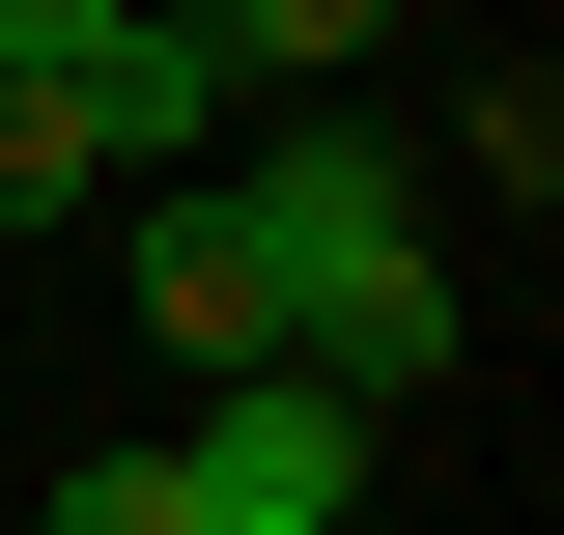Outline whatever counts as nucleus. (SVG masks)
I'll return each mask as SVG.
<instances>
[{
    "instance_id": "obj_1",
    "label": "nucleus",
    "mask_w": 564,
    "mask_h": 535,
    "mask_svg": "<svg viewBox=\"0 0 564 535\" xmlns=\"http://www.w3.org/2000/svg\"><path fill=\"white\" fill-rule=\"evenodd\" d=\"M226 254H254V310H282V367L339 423H395L423 367H452V282H423V170L367 113H282L254 170H226Z\"/></svg>"
},
{
    "instance_id": "obj_2",
    "label": "nucleus",
    "mask_w": 564,
    "mask_h": 535,
    "mask_svg": "<svg viewBox=\"0 0 564 535\" xmlns=\"http://www.w3.org/2000/svg\"><path fill=\"white\" fill-rule=\"evenodd\" d=\"M170 479H198V535H339V507H367V423L311 395V367H226Z\"/></svg>"
},
{
    "instance_id": "obj_3",
    "label": "nucleus",
    "mask_w": 564,
    "mask_h": 535,
    "mask_svg": "<svg viewBox=\"0 0 564 535\" xmlns=\"http://www.w3.org/2000/svg\"><path fill=\"white\" fill-rule=\"evenodd\" d=\"M141 338H198V395H226V367H282V310H254V254H226V198H141Z\"/></svg>"
},
{
    "instance_id": "obj_4",
    "label": "nucleus",
    "mask_w": 564,
    "mask_h": 535,
    "mask_svg": "<svg viewBox=\"0 0 564 535\" xmlns=\"http://www.w3.org/2000/svg\"><path fill=\"white\" fill-rule=\"evenodd\" d=\"M85 198V85H57V0H0V226Z\"/></svg>"
},
{
    "instance_id": "obj_5",
    "label": "nucleus",
    "mask_w": 564,
    "mask_h": 535,
    "mask_svg": "<svg viewBox=\"0 0 564 535\" xmlns=\"http://www.w3.org/2000/svg\"><path fill=\"white\" fill-rule=\"evenodd\" d=\"M57 535H198V479H170V451H85V479H57Z\"/></svg>"
}]
</instances>
